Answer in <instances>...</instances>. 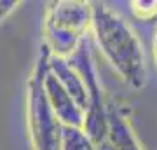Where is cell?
I'll list each match as a JSON object with an SVG mask.
<instances>
[{
  "label": "cell",
  "mask_w": 157,
  "mask_h": 150,
  "mask_svg": "<svg viewBox=\"0 0 157 150\" xmlns=\"http://www.w3.org/2000/svg\"><path fill=\"white\" fill-rule=\"evenodd\" d=\"M91 30L101 54L135 91L147 84L145 56L140 39L117 12L105 4H91Z\"/></svg>",
  "instance_id": "cell-1"
},
{
  "label": "cell",
  "mask_w": 157,
  "mask_h": 150,
  "mask_svg": "<svg viewBox=\"0 0 157 150\" xmlns=\"http://www.w3.org/2000/svg\"><path fill=\"white\" fill-rule=\"evenodd\" d=\"M91 28L89 2H54L44 17V39L51 56L70 58Z\"/></svg>",
  "instance_id": "cell-3"
},
{
  "label": "cell",
  "mask_w": 157,
  "mask_h": 150,
  "mask_svg": "<svg viewBox=\"0 0 157 150\" xmlns=\"http://www.w3.org/2000/svg\"><path fill=\"white\" fill-rule=\"evenodd\" d=\"M152 45H154V60H155V65H157V28H155V33H154V42H152Z\"/></svg>",
  "instance_id": "cell-10"
},
{
  "label": "cell",
  "mask_w": 157,
  "mask_h": 150,
  "mask_svg": "<svg viewBox=\"0 0 157 150\" xmlns=\"http://www.w3.org/2000/svg\"><path fill=\"white\" fill-rule=\"evenodd\" d=\"M17 6H19V2H14V0H0V23L4 21Z\"/></svg>",
  "instance_id": "cell-9"
},
{
  "label": "cell",
  "mask_w": 157,
  "mask_h": 150,
  "mask_svg": "<svg viewBox=\"0 0 157 150\" xmlns=\"http://www.w3.org/2000/svg\"><path fill=\"white\" fill-rule=\"evenodd\" d=\"M91 141L96 150H143L126 112L112 100L105 101V128Z\"/></svg>",
  "instance_id": "cell-4"
},
{
  "label": "cell",
  "mask_w": 157,
  "mask_h": 150,
  "mask_svg": "<svg viewBox=\"0 0 157 150\" xmlns=\"http://www.w3.org/2000/svg\"><path fill=\"white\" fill-rule=\"evenodd\" d=\"M47 61H49V51L45 45H42V51L28 79V93H26V119H28V136L32 150H59L61 147L63 126L56 119L44 93Z\"/></svg>",
  "instance_id": "cell-2"
},
{
  "label": "cell",
  "mask_w": 157,
  "mask_h": 150,
  "mask_svg": "<svg viewBox=\"0 0 157 150\" xmlns=\"http://www.w3.org/2000/svg\"><path fill=\"white\" fill-rule=\"evenodd\" d=\"M131 11L141 21H150L157 16V2L155 0H135L131 2Z\"/></svg>",
  "instance_id": "cell-8"
},
{
  "label": "cell",
  "mask_w": 157,
  "mask_h": 150,
  "mask_svg": "<svg viewBox=\"0 0 157 150\" xmlns=\"http://www.w3.org/2000/svg\"><path fill=\"white\" fill-rule=\"evenodd\" d=\"M44 93L54 115L63 128H84L86 112L72 100V96L63 89L58 79L49 72V68L44 77Z\"/></svg>",
  "instance_id": "cell-5"
},
{
  "label": "cell",
  "mask_w": 157,
  "mask_h": 150,
  "mask_svg": "<svg viewBox=\"0 0 157 150\" xmlns=\"http://www.w3.org/2000/svg\"><path fill=\"white\" fill-rule=\"evenodd\" d=\"M59 150H96L89 136L80 128H63Z\"/></svg>",
  "instance_id": "cell-7"
},
{
  "label": "cell",
  "mask_w": 157,
  "mask_h": 150,
  "mask_svg": "<svg viewBox=\"0 0 157 150\" xmlns=\"http://www.w3.org/2000/svg\"><path fill=\"white\" fill-rule=\"evenodd\" d=\"M47 68L58 79V82L63 86V89L72 96V100L84 112H87V108H89V91H87L84 79L80 77V73L72 67V63L68 61L67 58L51 56L49 52Z\"/></svg>",
  "instance_id": "cell-6"
}]
</instances>
